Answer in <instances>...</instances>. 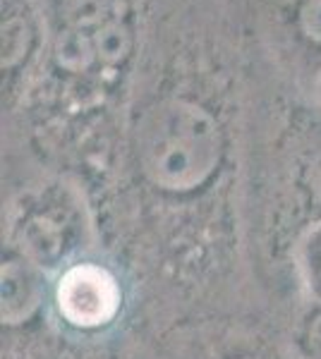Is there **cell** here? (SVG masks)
Instances as JSON below:
<instances>
[{
  "label": "cell",
  "mask_w": 321,
  "mask_h": 359,
  "mask_svg": "<svg viewBox=\"0 0 321 359\" xmlns=\"http://www.w3.org/2000/svg\"><path fill=\"white\" fill-rule=\"evenodd\" d=\"M230 359H273V357H266V355H254V352H244V355H235Z\"/></svg>",
  "instance_id": "9"
},
{
  "label": "cell",
  "mask_w": 321,
  "mask_h": 359,
  "mask_svg": "<svg viewBox=\"0 0 321 359\" xmlns=\"http://www.w3.org/2000/svg\"><path fill=\"white\" fill-rule=\"evenodd\" d=\"M223 154V137L209 111L171 98L144 115L137 158L144 180L161 194L188 196L207 187Z\"/></svg>",
  "instance_id": "1"
},
{
  "label": "cell",
  "mask_w": 321,
  "mask_h": 359,
  "mask_svg": "<svg viewBox=\"0 0 321 359\" xmlns=\"http://www.w3.org/2000/svg\"><path fill=\"white\" fill-rule=\"evenodd\" d=\"M302 22L312 36L321 39V0H307L305 10H302Z\"/></svg>",
  "instance_id": "7"
},
{
  "label": "cell",
  "mask_w": 321,
  "mask_h": 359,
  "mask_svg": "<svg viewBox=\"0 0 321 359\" xmlns=\"http://www.w3.org/2000/svg\"><path fill=\"white\" fill-rule=\"evenodd\" d=\"M293 266L300 287L312 299V304L321 306V218L307 225L297 237L293 249Z\"/></svg>",
  "instance_id": "5"
},
{
  "label": "cell",
  "mask_w": 321,
  "mask_h": 359,
  "mask_svg": "<svg viewBox=\"0 0 321 359\" xmlns=\"http://www.w3.org/2000/svg\"><path fill=\"white\" fill-rule=\"evenodd\" d=\"M309 196H312V204L321 211V165L312 172V180H309Z\"/></svg>",
  "instance_id": "8"
},
{
  "label": "cell",
  "mask_w": 321,
  "mask_h": 359,
  "mask_svg": "<svg viewBox=\"0 0 321 359\" xmlns=\"http://www.w3.org/2000/svg\"><path fill=\"white\" fill-rule=\"evenodd\" d=\"M10 233V249L41 266L46 273L51 269L63 271L72 264V254L79 252L86 235L79 196L63 184L27 194L22 206L15 208Z\"/></svg>",
  "instance_id": "2"
},
{
  "label": "cell",
  "mask_w": 321,
  "mask_h": 359,
  "mask_svg": "<svg viewBox=\"0 0 321 359\" xmlns=\"http://www.w3.org/2000/svg\"><path fill=\"white\" fill-rule=\"evenodd\" d=\"M55 314L65 326L81 333L103 331L122 309V285L108 266L72 262L58 273L51 287Z\"/></svg>",
  "instance_id": "3"
},
{
  "label": "cell",
  "mask_w": 321,
  "mask_h": 359,
  "mask_svg": "<svg viewBox=\"0 0 321 359\" xmlns=\"http://www.w3.org/2000/svg\"><path fill=\"white\" fill-rule=\"evenodd\" d=\"M48 294L46 271L10 249L3 259V321L15 326L39 311Z\"/></svg>",
  "instance_id": "4"
},
{
  "label": "cell",
  "mask_w": 321,
  "mask_h": 359,
  "mask_svg": "<svg viewBox=\"0 0 321 359\" xmlns=\"http://www.w3.org/2000/svg\"><path fill=\"white\" fill-rule=\"evenodd\" d=\"M302 345L309 359H321V306H317V314L305 323Z\"/></svg>",
  "instance_id": "6"
}]
</instances>
